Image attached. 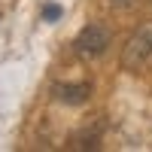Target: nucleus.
I'll use <instances>...</instances> for the list:
<instances>
[{"instance_id": "2", "label": "nucleus", "mask_w": 152, "mask_h": 152, "mask_svg": "<svg viewBox=\"0 0 152 152\" xmlns=\"http://www.w3.org/2000/svg\"><path fill=\"white\" fill-rule=\"evenodd\" d=\"M113 43V31L107 28L104 21H88L85 28L76 34V40H73V49H76V55L85 58V61H94L100 58L110 49Z\"/></svg>"}, {"instance_id": "4", "label": "nucleus", "mask_w": 152, "mask_h": 152, "mask_svg": "<svg viewBox=\"0 0 152 152\" xmlns=\"http://www.w3.org/2000/svg\"><path fill=\"white\" fill-rule=\"evenodd\" d=\"M100 131H104V122H94L91 128H82L79 134L70 140V146L73 149H94L97 143H100Z\"/></svg>"}, {"instance_id": "1", "label": "nucleus", "mask_w": 152, "mask_h": 152, "mask_svg": "<svg viewBox=\"0 0 152 152\" xmlns=\"http://www.w3.org/2000/svg\"><path fill=\"white\" fill-rule=\"evenodd\" d=\"M122 67L131 70V73L152 70V21L137 28L128 37V43L122 49Z\"/></svg>"}, {"instance_id": "7", "label": "nucleus", "mask_w": 152, "mask_h": 152, "mask_svg": "<svg viewBox=\"0 0 152 152\" xmlns=\"http://www.w3.org/2000/svg\"><path fill=\"white\" fill-rule=\"evenodd\" d=\"M149 3H152V0H149Z\"/></svg>"}, {"instance_id": "3", "label": "nucleus", "mask_w": 152, "mask_h": 152, "mask_svg": "<svg viewBox=\"0 0 152 152\" xmlns=\"http://www.w3.org/2000/svg\"><path fill=\"white\" fill-rule=\"evenodd\" d=\"M52 94L64 107H82L91 97V82H58L52 88Z\"/></svg>"}, {"instance_id": "6", "label": "nucleus", "mask_w": 152, "mask_h": 152, "mask_svg": "<svg viewBox=\"0 0 152 152\" xmlns=\"http://www.w3.org/2000/svg\"><path fill=\"white\" fill-rule=\"evenodd\" d=\"M43 15H46V18H58V15H61V9H58V6H52V3H49V6L43 9Z\"/></svg>"}, {"instance_id": "5", "label": "nucleus", "mask_w": 152, "mask_h": 152, "mask_svg": "<svg viewBox=\"0 0 152 152\" xmlns=\"http://www.w3.org/2000/svg\"><path fill=\"white\" fill-rule=\"evenodd\" d=\"M107 6H113V9H119V12H125V9H134L137 6V0H104Z\"/></svg>"}]
</instances>
